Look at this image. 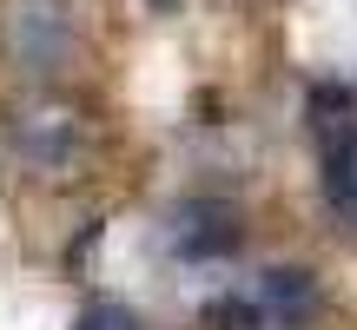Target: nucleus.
<instances>
[{"instance_id":"nucleus-5","label":"nucleus","mask_w":357,"mask_h":330,"mask_svg":"<svg viewBox=\"0 0 357 330\" xmlns=\"http://www.w3.org/2000/svg\"><path fill=\"white\" fill-rule=\"evenodd\" d=\"M311 126H318V185H324V205L337 218L357 225V126L344 113V100H311Z\"/></svg>"},{"instance_id":"nucleus-2","label":"nucleus","mask_w":357,"mask_h":330,"mask_svg":"<svg viewBox=\"0 0 357 330\" xmlns=\"http://www.w3.org/2000/svg\"><path fill=\"white\" fill-rule=\"evenodd\" d=\"M318 317V284L298 265H271L205 304V330H305Z\"/></svg>"},{"instance_id":"nucleus-1","label":"nucleus","mask_w":357,"mask_h":330,"mask_svg":"<svg viewBox=\"0 0 357 330\" xmlns=\"http://www.w3.org/2000/svg\"><path fill=\"white\" fill-rule=\"evenodd\" d=\"M7 152L33 178H79L93 159V126L60 93H26L7 106Z\"/></svg>"},{"instance_id":"nucleus-3","label":"nucleus","mask_w":357,"mask_h":330,"mask_svg":"<svg viewBox=\"0 0 357 330\" xmlns=\"http://www.w3.org/2000/svg\"><path fill=\"white\" fill-rule=\"evenodd\" d=\"M0 53L26 79H60L79 60V26L60 0H0Z\"/></svg>"},{"instance_id":"nucleus-4","label":"nucleus","mask_w":357,"mask_h":330,"mask_svg":"<svg viewBox=\"0 0 357 330\" xmlns=\"http://www.w3.org/2000/svg\"><path fill=\"white\" fill-rule=\"evenodd\" d=\"M159 244H166V258H178V265L212 271V265H225V258L238 251V212L218 205V198H185L166 225H159Z\"/></svg>"},{"instance_id":"nucleus-6","label":"nucleus","mask_w":357,"mask_h":330,"mask_svg":"<svg viewBox=\"0 0 357 330\" xmlns=\"http://www.w3.org/2000/svg\"><path fill=\"white\" fill-rule=\"evenodd\" d=\"M79 330H139V317H132L126 304L106 297V304H86V311H79Z\"/></svg>"}]
</instances>
